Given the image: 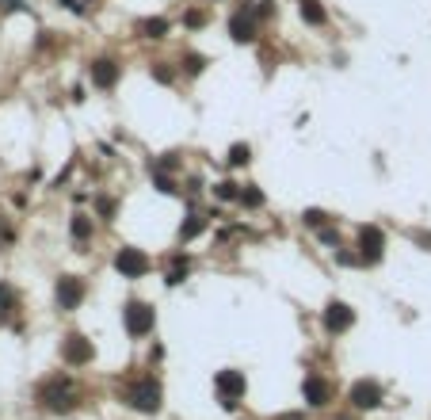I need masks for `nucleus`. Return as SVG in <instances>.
I'll return each instance as SVG.
<instances>
[{
    "label": "nucleus",
    "instance_id": "3",
    "mask_svg": "<svg viewBox=\"0 0 431 420\" xmlns=\"http://www.w3.org/2000/svg\"><path fill=\"white\" fill-rule=\"evenodd\" d=\"M126 397H130V405H134V409H141V412H157L160 409V386L153 379L134 382V386L126 390Z\"/></svg>",
    "mask_w": 431,
    "mask_h": 420
},
{
    "label": "nucleus",
    "instance_id": "24",
    "mask_svg": "<svg viewBox=\"0 0 431 420\" xmlns=\"http://www.w3.org/2000/svg\"><path fill=\"white\" fill-rule=\"evenodd\" d=\"M12 237V230H8V226H4V222H0V245H4V241H8Z\"/></svg>",
    "mask_w": 431,
    "mask_h": 420
},
{
    "label": "nucleus",
    "instance_id": "23",
    "mask_svg": "<svg viewBox=\"0 0 431 420\" xmlns=\"http://www.w3.org/2000/svg\"><path fill=\"white\" fill-rule=\"evenodd\" d=\"M218 195H222V199H233V183H218Z\"/></svg>",
    "mask_w": 431,
    "mask_h": 420
},
{
    "label": "nucleus",
    "instance_id": "21",
    "mask_svg": "<svg viewBox=\"0 0 431 420\" xmlns=\"http://www.w3.org/2000/svg\"><path fill=\"white\" fill-rule=\"evenodd\" d=\"M65 8H73V12H88V4H96V0H61Z\"/></svg>",
    "mask_w": 431,
    "mask_h": 420
},
{
    "label": "nucleus",
    "instance_id": "17",
    "mask_svg": "<svg viewBox=\"0 0 431 420\" xmlns=\"http://www.w3.org/2000/svg\"><path fill=\"white\" fill-rule=\"evenodd\" d=\"M8 313H12V290L4 287V283H0V321H4Z\"/></svg>",
    "mask_w": 431,
    "mask_h": 420
},
{
    "label": "nucleus",
    "instance_id": "16",
    "mask_svg": "<svg viewBox=\"0 0 431 420\" xmlns=\"http://www.w3.org/2000/svg\"><path fill=\"white\" fill-rule=\"evenodd\" d=\"M88 233H92V222H88L84 214H76V222H73V237H76V241H84Z\"/></svg>",
    "mask_w": 431,
    "mask_h": 420
},
{
    "label": "nucleus",
    "instance_id": "8",
    "mask_svg": "<svg viewBox=\"0 0 431 420\" xmlns=\"http://www.w3.org/2000/svg\"><path fill=\"white\" fill-rule=\"evenodd\" d=\"M351 405H355V409H378V405H381V386H378V382H355V390H351Z\"/></svg>",
    "mask_w": 431,
    "mask_h": 420
},
{
    "label": "nucleus",
    "instance_id": "20",
    "mask_svg": "<svg viewBox=\"0 0 431 420\" xmlns=\"http://www.w3.org/2000/svg\"><path fill=\"white\" fill-rule=\"evenodd\" d=\"M183 275H187V260H183V264H176L172 272H168V283H183Z\"/></svg>",
    "mask_w": 431,
    "mask_h": 420
},
{
    "label": "nucleus",
    "instance_id": "11",
    "mask_svg": "<svg viewBox=\"0 0 431 420\" xmlns=\"http://www.w3.org/2000/svg\"><path fill=\"white\" fill-rule=\"evenodd\" d=\"M92 81L100 84V88H111V84L118 81V66H115V61H107V58L96 61V66H92Z\"/></svg>",
    "mask_w": 431,
    "mask_h": 420
},
{
    "label": "nucleus",
    "instance_id": "7",
    "mask_svg": "<svg viewBox=\"0 0 431 420\" xmlns=\"http://www.w3.org/2000/svg\"><path fill=\"white\" fill-rule=\"evenodd\" d=\"M381 245H386V241H381L378 226H366V230L359 233V256H363L366 264H374V260L381 256Z\"/></svg>",
    "mask_w": 431,
    "mask_h": 420
},
{
    "label": "nucleus",
    "instance_id": "12",
    "mask_svg": "<svg viewBox=\"0 0 431 420\" xmlns=\"http://www.w3.org/2000/svg\"><path fill=\"white\" fill-rule=\"evenodd\" d=\"M328 397H332L328 382H321V379H306V401H309V405H328Z\"/></svg>",
    "mask_w": 431,
    "mask_h": 420
},
{
    "label": "nucleus",
    "instance_id": "14",
    "mask_svg": "<svg viewBox=\"0 0 431 420\" xmlns=\"http://www.w3.org/2000/svg\"><path fill=\"white\" fill-rule=\"evenodd\" d=\"M302 16H306L309 23H324V12L317 8V0H302Z\"/></svg>",
    "mask_w": 431,
    "mask_h": 420
},
{
    "label": "nucleus",
    "instance_id": "6",
    "mask_svg": "<svg viewBox=\"0 0 431 420\" xmlns=\"http://www.w3.org/2000/svg\"><path fill=\"white\" fill-rule=\"evenodd\" d=\"M218 394H222L225 405H237L244 397V374L237 371H222L218 374Z\"/></svg>",
    "mask_w": 431,
    "mask_h": 420
},
{
    "label": "nucleus",
    "instance_id": "9",
    "mask_svg": "<svg viewBox=\"0 0 431 420\" xmlns=\"http://www.w3.org/2000/svg\"><path fill=\"white\" fill-rule=\"evenodd\" d=\"M351 321H355V313H351L344 302H332L328 310H324V329H328V332H344V329H351Z\"/></svg>",
    "mask_w": 431,
    "mask_h": 420
},
{
    "label": "nucleus",
    "instance_id": "1",
    "mask_svg": "<svg viewBox=\"0 0 431 420\" xmlns=\"http://www.w3.org/2000/svg\"><path fill=\"white\" fill-rule=\"evenodd\" d=\"M123 321H126V332H130V337H145V332H153L157 313H153V306H145V302H126Z\"/></svg>",
    "mask_w": 431,
    "mask_h": 420
},
{
    "label": "nucleus",
    "instance_id": "15",
    "mask_svg": "<svg viewBox=\"0 0 431 420\" xmlns=\"http://www.w3.org/2000/svg\"><path fill=\"white\" fill-rule=\"evenodd\" d=\"M141 31H145V34H149V39H165V31H168V23H165V19H149V23H145V27H141Z\"/></svg>",
    "mask_w": 431,
    "mask_h": 420
},
{
    "label": "nucleus",
    "instance_id": "2",
    "mask_svg": "<svg viewBox=\"0 0 431 420\" xmlns=\"http://www.w3.org/2000/svg\"><path fill=\"white\" fill-rule=\"evenodd\" d=\"M42 401L50 405V409H58V412L73 409V401H76V386H73V379H50L46 386H42Z\"/></svg>",
    "mask_w": 431,
    "mask_h": 420
},
{
    "label": "nucleus",
    "instance_id": "22",
    "mask_svg": "<svg viewBox=\"0 0 431 420\" xmlns=\"http://www.w3.org/2000/svg\"><path fill=\"white\" fill-rule=\"evenodd\" d=\"M241 203H249V206H260V203H264V195H260V191H241Z\"/></svg>",
    "mask_w": 431,
    "mask_h": 420
},
{
    "label": "nucleus",
    "instance_id": "19",
    "mask_svg": "<svg viewBox=\"0 0 431 420\" xmlns=\"http://www.w3.org/2000/svg\"><path fill=\"white\" fill-rule=\"evenodd\" d=\"M249 161V146H233V153H229V165H244Z\"/></svg>",
    "mask_w": 431,
    "mask_h": 420
},
{
    "label": "nucleus",
    "instance_id": "13",
    "mask_svg": "<svg viewBox=\"0 0 431 420\" xmlns=\"http://www.w3.org/2000/svg\"><path fill=\"white\" fill-rule=\"evenodd\" d=\"M229 31H233V39H237V42H252V39H256V27H252L249 16H233Z\"/></svg>",
    "mask_w": 431,
    "mask_h": 420
},
{
    "label": "nucleus",
    "instance_id": "5",
    "mask_svg": "<svg viewBox=\"0 0 431 420\" xmlns=\"http://www.w3.org/2000/svg\"><path fill=\"white\" fill-rule=\"evenodd\" d=\"M81 298H84V283L76 275H61L58 279V306L61 310H76Z\"/></svg>",
    "mask_w": 431,
    "mask_h": 420
},
{
    "label": "nucleus",
    "instance_id": "25",
    "mask_svg": "<svg viewBox=\"0 0 431 420\" xmlns=\"http://www.w3.org/2000/svg\"><path fill=\"white\" fill-rule=\"evenodd\" d=\"M275 420H302V412H286V417H275Z\"/></svg>",
    "mask_w": 431,
    "mask_h": 420
},
{
    "label": "nucleus",
    "instance_id": "4",
    "mask_svg": "<svg viewBox=\"0 0 431 420\" xmlns=\"http://www.w3.org/2000/svg\"><path fill=\"white\" fill-rule=\"evenodd\" d=\"M115 268L126 275V279H141V275L149 272V256L141 252V248H118Z\"/></svg>",
    "mask_w": 431,
    "mask_h": 420
},
{
    "label": "nucleus",
    "instance_id": "10",
    "mask_svg": "<svg viewBox=\"0 0 431 420\" xmlns=\"http://www.w3.org/2000/svg\"><path fill=\"white\" fill-rule=\"evenodd\" d=\"M61 352H65V363L81 367V363H88V359H92V340H84V337H65Z\"/></svg>",
    "mask_w": 431,
    "mask_h": 420
},
{
    "label": "nucleus",
    "instance_id": "18",
    "mask_svg": "<svg viewBox=\"0 0 431 420\" xmlns=\"http://www.w3.org/2000/svg\"><path fill=\"white\" fill-rule=\"evenodd\" d=\"M199 230H202V218H199V214H191V222H187V226H183V230H180V237L187 241V237H195V233H199Z\"/></svg>",
    "mask_w": 431,
    "mask_h": 420
}]
</instances>
